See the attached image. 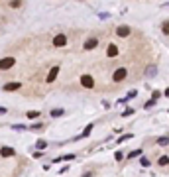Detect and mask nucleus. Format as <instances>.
Returning a JSON list of instances; mask_svg holds the SVG:
<instances>
[{
  "mask_svg": "<svg viewBox=\"0 0 169 177\" xmlns=\"http://www.w3.org/2000/svg\"><path fill=\"white\" fill-rule=\"evenodd\" d=\"M128 77V69L126 67H118L116 71H114V75H112V81L114 83H120V81H124Z\"/></svg>",
  "mask_w": 169,
  "mask_h": 177,
  "instance_id": "nucleus-1",
  "label": "nucleus"
},
{
  "mask_svg": "<svg viewBox=\"0 0 169 177\" xmlns=\"http://www.w3.org/2000/svg\"><path fill=\"white\" fill-rule=\"evenodd\" d=\"M12 65H16V59H14V57H4V59H0V71L10 69Z\"/></svg>",
  "mask_w": 169,
  "mask_h": 177,
  "instance_id": "nucleus-2",
  "label": "nucleus"
},
{
  "mask_svg": "<svg viewBox=\"0 0 169 177\" xmlns=\"http://www.w3.org/2000/svg\"><path fill=\"white\" fill-rule=\"evenodd\" d=\"M81 85H83L84 89H93L94 87V79L90 75H83V77H81Z\"/></svg>",
  "mask_w": 169,
  "mask_h": 177,
  "instance_id": "nucleus-3",
  "label": "nucleus"
},
{
  "mask_svg": "<svg viewBox=\"0 0 169 177\" xmlns=\"http://www.w3.org/2000/svg\"><path fill=\"white\" fill-rule=\"evenodd\" d=\"M96 45H99V37H89V39L84 42L83 49H87V51H90V49H94Z\"/></svg>",
  "mask_w": 169,
  "mask_h": 177,
  "instance_id": "nucleus-4",
  "label": "nucleus"
},
{
  "mask_svg": "<svg viewBox=\"0 0 169 177\" xmlns=\"http://www.w3.org/2000/svg\"><path fill=\"white\" fill-rule=\"evenodd\" d=\"M67 43V37H65V33H57L55 37H53V45L55 47H63Z\"/></svg>",
  "mask_w": 169,
  "mask_h": 177,
  "instance_id": "nucleus-5",
  "label": "nucleus"
},
{
  "mask_svg": "<svg viewBox=\"0 0 169 177\" xmlns=\"http://www.w3.org/2000/svg\"><path fill=\"white\" fill-rule=\"evenodd\" d=\"M20 87H22V83H20V81H14V83H6L2 89H4L6 93H12V91H18Z\"/></svg>",
  "mask_w": 169,
  "mask_h": 177,
  "instance_id": "nucleus-6",
  "label": "nucleus"
},
{
  "mask_svg": "<svg viewBox=\"0 0 169 177\" xmlns=\"http://www.w3.org/2000/svg\"><path fill=\"white\" fill-rule=\"evenodd\" d=\"M57 73H59V65H53L51 67V71H49V73H47V83H53V81H55V77H57Z\"/></svg>",
  "mask_w": 169,
  "mask_h": 177,
  "instance_id": "nucleus-7",
  "label": "nucleus"
},
{
  "mask_svg": "<svg viewBox=\"0 0 169 177\" xmlns=\"http://www.w3.org/2000/svg\"><path fill=\"white\" fill-rule=\"evenodd\" d=\"M130 26H118V30H116V36H120V37H128L130 36Z\"/></svg>",
  "mask_w": 169,
  "mask_h": 177,
  "instance_id": "nucleus-8",
  "label": "nucleus"
},
{
  "mask_svg": "<svg viewBox=\"0 0 169 177\" xmlns=\"http://www.w3.org/2000/svg\"><path fill=\"white\" fill-rule=\"evenodd\" d=\"M106 55H108V57H116V55H118V47L114 45V43H110V45L106 47Z\"/></svg>",
  "mask_w": 169,
  "mask_h": 177,
  "instance_id": "nucleus-9",
  "label": "nucleus"
},
{
  "mask_svg": "<svg viewBox=\"0 0 169 177\" xmlns=\"http://www.w3.org/2000/svg\"><path fill=\"white\" fill-rule=\"evenodd\" d=\"M14 154H16V152L12 148H2V149H0V155H2V158H12Z\"/></svg>",
  "mask_w": 169,
  "mask_h": 177,
  "instance_id": "nucleus-10",
  "label": "nucleus"
},
{
  "mask_svg": "<svg viewBox=\"0 0 169 177\" xmlns=\"http://www.w3.org/2000/svg\"><path fill=\"white\" fill-rule=\"evenodd\" d=\"M155 73H157V67H155V65H150V67L146 69V75H148V77H153Z\"/></svg>",
  "mask_w": 169,
  "mask_h": 177,
  "instance_id": "nucleus-11",
  "label": "nucleus"
},
{
  "mask_svg": "<svg viewBox=\"0 0 169 177\" xmlns=\"http://www.w3.org/2000/svg\"><path fill=\"white\" fill-rule=\"evenodd\" d=\"M136 94H138V91H130V93L126 94V98H122L120 103H126V100H130V98H136Z\"/></svg>",
  "mask_w": 169,
  "mask_h": 177,
  "instance_id": "nucleus-12",
  "label": "nucleus"
},
{
  "mask_svg": "<svg viewBox=\"0 0 169 177\" xmlns=\"http://www.w3.org/2000/svg\"><path fill=\"white\" fill-rule=\"evenodd\" d=\"M93 128H94V124H89V126H87V128H84V132H83V134H81V138H87V136H89L90 132H93Z\"/></svg>",
  "mask_w": 169,
  "mask_h": 177,
  "instance_id": "nucleus-13",
  "label": "nucleus"
},
{
  "mask_svg": "<svg viewBox=\"0 0 169 177\" xmlns=\"http://www.w3.org/2000/svg\"><path fill=\"white\" fill-rule=\"evenodd\" d=\"M63 112H65L63 108H55V110H51V116L53 118H59V116H63Z\"/></svg>",
  "mask_w": 169,
  "mask_h": 177,
  "instance_id": "nucleus-14",
  "label": "nucleus"
},
{
  "mask_svg": "<svg viewBox=\"0 0 169 177\" xmlns=\"http://www.w3.org/2000/svg\"><path fill=\"white\" fill-rule=\"evenodd\" d=\"M157 163H159V165H169V155H161V158L157 159Z\"/></svg>",
  "mask_w": 169,
  "mask_h": 177,
  "instance_id": "nucleus-15",
  "label": "nucleus"
},
{
  "mask_svg": "<svg viewBox=\"0 0 169 177\" xmlns=\"http://www.w3.org/2000/svg\"><path fill=\"white\" fill-rule=\"evenodd\" d=\"M157 144H159V146H167L169 144V138H167V136H161V138H157Z\"/></svg>",
  "mask_w": 169,
  "mask_h": 177,
  "instance_id": "nucleus-16",
  "label": "nucleus"
},
{
  "mask_svg": "<svg viewBox=\"0 0 169 177\" xmlns=\"http://www.w3.org/2000/svg\"><path fill=\"white\" fill-rule=\"evenodd\" d=\"M138 155H142V149H134V152H130V154H128V159L138 158Z\"/></svg>",
  "mask_w": 169,
  "mask_h": 177,
  "instance_id": "nucleus-17",
  "label": "nucleus"
},
{
  "mask_svg": "<svg viewBox=\"0 0 169 177\" xmlns=\"http://www.w3.org/2000/svg\"><path fill=\"white\" fill-rule=\"evenodd\" d=\"M69 159H75V155H73V154H67V155H63V158L55 159V161H69Z\"/></svg>",
  "mask_w": 169,
  "mask_h": 177,
  "instance_id": "nucleus-18",
  "label": "nucleus"
},
{
  "mask_svg": "<svg viewBox=\"0 0 169 177\" xmlns=\"http://www.w3.org/2000/svg\"><path fill=\"white\" fill-rule=\"evenodd\" d=\"M161 32H163L165 36H169V22H163V24H161Z\"/></svg>",
  "mask_w": 169,
  "mask_h": 177,
  "instance_id": "nucleus-19",
  "label": "nucleus"
},
{
  "mask_svg": "<svg viewBox=\"0 0 169 177\" xmlns=\"http://www.w3.org/2000/svg\"><path fill=\"white\" fill-rule=\"evenodd\" d=\"M45 146H47V142H45V140H38V142H36V148H38V149H43Z\"/></svg>",
  "mask_w": 169,
  "mask_h": 177,
  "instance_id": "nucleus-20",
  "label": "nucleus"
},
{
  "mask_svg": "<svg viewBox=\"0 0 169 177\" xmlns=\"http://www.w3.org/2000/svg\"><path fill=\"white\" fill-rule=\"evenodd\" d=\"M130 138H132V134H124V136H120V138H118V144H122V142L130 140Z\"/></svg>",
  "mask_w": 169,
  "mask_h": 177,
  "instance_id": "nucleus-21",
  "label": "nucleus"
},
{
  "mask_svg": "<svg viewBox=\"0 0 169 177\" xmlns=\"http://www.w3.org/2000/svg\"><path fill=\"white\" fill-rule=\"evenodd\" d=\"M134 112H136V110H134V108H126V110L122 112V116H124V118H126V116H132Z\"/></svg>",
  "mask_w": 169,
  "mask_h": 177,
  "instance_id": "nucleus-22",
  "label": "nucleus"
},
{
  "mask_svg": "<svg viewBox=\"0 0 169 177\" xmlns=\"http://www.w3.org/2000/svg\"><path fill=\"white\" fill-rule=\"evenodd\" d=\"M38 116H39L38 110H30V112H28V118H32V120H33V118H38Z\"/></svg>",
  "mask_w": 169,
  "mask_h": 177,
  "instance_id": "nucleus-23",
  "label": "nucleus"
},
{
  "mask_svg": "<svg viewBox=\"0 0 169 177\" xmlns=\"http://www.w3.org/2000/svg\"><path fill=\"white\" fill-rule=\"evenodd\" d=\"M140 163H142V165H144V167H150V159H146V158H144V155H142Z\"/></svg>",
  "mask_w": 169,
  "mask_h": 177,
  "instance_id": "nucleus-24",
  "label": "nucleus"
},
{
  "mask_svg": "<svg viewBox=\"0 0 169 177\" xmlns=\"http://www.w3.org/2000/svg\"><path fill=\"white\" fill-rule=\"evenodd\" d=\"M159 97H161V93H159V91H153V94H151V100H157Z\"/></svg>",
  "mask_w": 169,
  "mask_h": 177,
  "instance_id": "nucleus-25",
  "label": "nucleus"
},
{
  "mask_svg": "<svg viewBox=\"0 0 169 177\" xmlns=\"http://www.w3.org/2000/svg\"><path fill=\"white\" fill-rule=\"evenodd\" d=\"M114 158H116V161H122L124 154H122V152H116V154H114Z\"/></svg>",
  "mask_w": 169,
  "mask_h": 177,
  "instance_id": "nucleus-26",
  "label": "nucleus"
},
{
  "mask_svg": "<svg viewBox=\"0 0 169 177\" xmlns=\"http://www.w3.org/2000/svg\"><path fill=\"white\" fill-rule=\"evenodd\" d=\"M10 6H12V8H18L20 2H18V0H12V2H10Z\"/></svg>",
  "mask_w": 169,
  "mask_h": 177,
  "instance_id": "nucleus-27",
  "label": "nucleus"
},
{
  "mask_svg": "<svg viewBox=\"0 0 169 177\" xmlns=\"http://www.w3.org/2000/svg\"><path fill=\"white\" fill-rule=\"evenodd\" d=\"M12 128H14V130H24L26 126H22V124H16V126H12Z\"/></svg>",
  "mask_w": 169,
  "mask_h": 177,
  "instance_id": "nucleus-28",
  "label": "nucleus"
},
{
  "mask_svg": "<svg viewBox=\"0 0 169 177\" xmlns=\"http://www.w3.org/2000/svg\"><path fill=\"white\" fill-rule=\"evenodd\" d=\"M42 128H43L42 124H33V126H32V130H42Z\"/></svg>",
  "mask_w": 169,
  "mask_h": 177,
  "instance_id": "nucleus-29",
  "label": "nucleus"
},
{
  "mask_svg": "<svg viewBox=\"0 0 169 177\" xmlns=\"http://www.w3.org/2000/svg\"><path fill=\"white\" fill-rule=\"evenodd\" d=\"M4 112H6V108H4V106H0V114H4Z\"/></svg>",
  "mask_w": 169,
  "mask_h": 177,
  "instance_id": "nucleus-30",
  "label": "nucleus"
},
{
  "mask_svg": "<svg viewBox=\"0 0 169 177\" xmlns=\"http://www.w3.org/2000/svg\"><path fill=\"white\" fill-rule=\"evenodd\" d=\"M163 94H165V97L169 98V89H165V93H163Z\"/></svg>",
  "mask_w": 169,
  "mask_h": 177,
  "instance_id": "nucleus-31",
  "label": "nucleus"
}]
</instances>
